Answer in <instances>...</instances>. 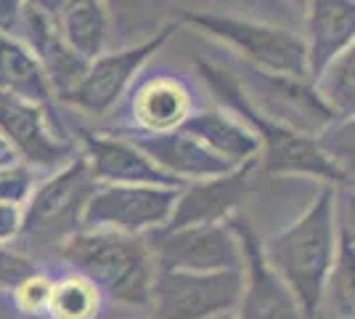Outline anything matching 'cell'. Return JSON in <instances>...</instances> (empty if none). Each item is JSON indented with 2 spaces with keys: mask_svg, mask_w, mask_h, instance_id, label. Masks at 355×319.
Segmentation results:
<instances>
[{
  "mask_svg": "<svg viewBox=\"0 0 355 319\" xmlns=\"http://www.w3.org/2000/svg\"><path fill=\"white\" fill-rule=\"evenodd\" d=\"M19 231H21V208L0 205V245L11 243Z\"/></svg>",
  "mask_w": 355,
  "mask_h": 319,
  "instance_id": "28",
  "label": "cell"
},
{
  "mask_svg": "<svg viewBox=\"0 0 355 319\" xmlns=\"http://www.w3.org/2000/svg\"><path fill=\"white\" fill-rule=\"evenodd\" d=\"M247 88H241L250 104L268 120L282 122L302 136H318L337 115L318 99L311 80L289 75H270L247 67Z\"/></svg>",
  "mask_w": 355,
  "mask_h": 319,
  "instance_id": "9",
  "label": "cell"
},
{
  "mask_svg": "<svg viewBox=\"0 0 355 319\" xmlns=\"http://www.w3.org/2000/svg\"><path fill=\"white\" fill-rule=\"evenodd\" d=\"M98 181L85 157H77L67 167L32 192L27 211L21 215V231L35 240H69L83 224V213Z\"/></svg>",
  "mask_w": 355,
  "mask_h": 319,
  "instance_id": "7",
  "label": "cell"
},
{
  "mask_svg": "<svg viewBox=\"0 0 355 319\" xmlns=\"http://www.w3.org/2000/svg\"><path fill=\"white\" fill-rule=\"evenodd\" d=\"M0 133L35 165H59L72 154V147L51 131L45 106L16 99L11 93H0Z\"/></svg>",
  "mask_w": 355,
  "mask_h": 319,
  "instance_id": "14",
  "label": "cell"
},
{
  "mask_svg": "<svg viewBox=\"0 0 355 319\" xmlns=\"http://www.w3.org/2000/svg\"><path fill=\"white\" fill-rule=\"evenodd\" d=\"M252 167L254 163H247L225 176L205 179V181H196L180 189L175 208L162 229L175 231V229L189 227H215V224H225L228 218H234V211L244 202L247 192H250Z\"/></svg>",
  "mask_w": 355,
  "mask_h": 319,
  "instance_id": "10",
  "label": "cell"
},
{
  "mask_svg": "<svg viewBox=\"0 0 355 319\" xmlns=\"http://www.w3.org/2000/svg\"><path fill=\"white\" fill-rule=\"evenodd\" d=\"M355 54L353 48L340 54L337 59L326 67L321 75L313 80V91L324 101L337 117H353V93H355Z\"/></svg>",
  "mask_w": 355,
  "mask_h": 319,
  "instance_id": "22",
  "label": "cell"
},
{
  "mask_svg": "<svg viewBox=\"0 0 355 319\" xmlns=\"http://www.w3.org/2000/svg\"><path fill=\"white\" fill-rule=\"evenodd\" d=\"M85 141V160L98 183H114V186H164V189H180L183 181L164 173L148 160L141 149H135L128 138L101 136L93 131H80Z\"/></svg>",
  "mask_w": 355,
  "mask_h": 319,
  "instance_id": "12",
  "label": "cell"
},
{
  "mask_svg": "<svg viewBox=\"0 0 355 319\" xmlns=\"http://www.w3.org/2000/svg\"><path fill=\"white\" fill-rule=\"evenodd\" d=\"M144 319H151V317H144Z\"/></svg>",
  "mask_w": 355,
  "mask_h": 319,
  "instance_id": "30",
  "label": "cell"
},
{
  "mask_svg": "<svg viewBox=\"0 0 355 319\" xmlns=\"http://www.w3.org/2000/svg\"><path fill=\"white\" fill-rule=\"evenodd\" d=\"M64 11H48L61 40L72 48L80 59L93 61L101 56L109 32V11L104 3H61Z\"/></svg>",
  "mask_w": 355,
  "mask_h": 319,
  "instance_id": "18",
  "label": "cell"
},
{
  "mask_svg": "<svg viewBox=\"0 0 355 319\" xmlns=\"http://www.w3.org/2000/svg\"><path fill=\"white\" fill-rule=\"evenodd\" d=\"M315 319H321V317H315Z\"/></svg>",
  "mask_w": 355,
  "mask_h": 319,
  "instance_id": "31",
  "label": "cell"
},
{
  "mask_svg": "<svg viewBox=\"0 0 355 319\" xmlns=\"http://www.w3.org/2000/svg\"><path fill=\"white\" fill-rule=\"evenodd\" d=\"M98 309V290L88 279H64L51 288L48 311L56 319H90Z\"/></svg>",
  "mask_w": 355,
  "mask_h": 319,
  "instance_id": "23",
  "label": "cell"
},
{
  "mask_svg": "<svg viewBox=\"0 0 355 319\" xmlns=\"http://www.w3.org/2000/svg\"><path fill=\"white\" fill-rule=\"evenodd\" d=\"M318 149L340 167L345 176L353 179V117H337L318 133Z\"/></svg>",
  "mask_w": 355,
  "mask_h": 319,
  "instance_id": "24",
  "label": "cell"
},
{
  "mask_svg": "<svg viewBox=\"0 0 355 319\" xmlns=\"http://www.w3.org/2000/svg\"><path fill=\"white\" fill-rule=\"evenodd\" d=\"M30 277H35V266H32V261L21 259V256H16V253H6V250H0V282L21 285V282H27Z\"/></svg>",
  "mask_w": 355,
  "mask_h": 319,
  "instance_id": "27",
  "label": "cell"
},
{
  "mask_svg": "<svg viewBox=\"0 0 355 319\" xmlns=\"http://www.w3.org/2000/svg\"><path fill=\"white\" fill-rule=\"evenodd\" d=\"M180 131L199 138L209 152L228 160L231 165H247L254 163L260 152V141L241 120H234L223 112H202L180 122Z\"/></svg>",
  "mask_w": 355,
  "mask_h": 319,
  "instance_id": "17",
  "label": "cell"
},
{
  "mask_svg": "<svg viewBox=\"0 0 355 319\" xmlns=\"http://www.w3.org/2000/svg\"><path fill=\"white\" fill-rule=\"evenodd\" d=\"M0 93H11L16 99L43 106L51 101V85L43 67L30 48L6 35H0Z\"/></svg>",
  "mask_w": 355,
  "mask_h": 319,
  "instance_id": "19",
  "label": "cell"
},
{
  "mask_svg": "<svg viewBox=\"0 0 355 319\" xmlns=\"http://www.w3.org/2000/svg\"><path fill=\"white\" fill-rule=\"evenodd\" d=\"M199 69L205 72V80L212 85V91L220 96V101L234 106L241 122L257 136L260 149H263V167L268 173H273V176H313V179L326 181V186L350 181V176H345L340 167L318 149L313 136H302L282 122H273L268 120L266 115H260L244 96L239 80H234L228 72L209 67V64H202Z\"/></svg>",
  "mask_w": 355,
  "mask_h": 319,
  "instance_id": "3",
  "label": "cell"
},
{
  "mask_svg": "<svg viewBox=\"0 0 355 319\" xmlns=\"http://www.w3.org/2000/svg\"><path fill=\"white\" fill-rule=\"evenodd\" d=\"M35 176L21 163H3L0 165V205H19L32 195Z\"/></svg>",
  "mask_w": 355,
  "mask_h": 319,
  "instance_id": "25",
  "label": "cell"
},
{
  "mask_svg": "<svg viewBox=\"0 0 355 319\" xmlns=\"http://www.w3.org/2000/svg\"><path fill=\"white\" fill-rule=\"evenodd\" d=\"M189 96L173 80L148 83L135 99V120L146 131L144 133H167L186 120Z\"/></svg>",
  "mask_w": 355,
  "mask_h": 319,
  "instance_id": "21",
  "label": "cell"
},
{
  "mask_svg": "<svg viewBox=\"0 0 355 319\" xmlns=\"http://www.w3.org/2000/svg\"><path fill=\"white\" fill-rule=\"evenodd\" d=\"M6 152V141H3V138H0V154Z\"/></svg>",
  "mask_w": 355,
  "mask_h": 319,
  "instance_id": "29",
  "label": "cell"
},
{
  "mask_svg": "<svg viewBox=\"0 0 355 319\" xmlns=\"http://www.w3.org/2000/svg\"><path fill=\"white\" fill-rule=\"evenodd\" d=\"M128 141L135 149L146 154L154 165L175 176V179H218L225 176L231 170H236V165H231L228 160L218 157L215 152H209L207 147L199 138L189 136L186 131H167V133H138L130 131Z\"/></svg>",
  "mask_w": 355,
  "mask_h": 319,
  "instance_id": "15",
  "label": "cell"
},
{
  "mask_svg": "<svg viewBox=\"0 0 355 319\" xmlns=\"http://www.w3.org/2000/svg\"><path fill=\"white\" fill-rule=\"evenodd\" d=\"M337 195L334 186H324L308 211L289 229L270 237L263 259L276 279L295 298L302 319L318 317L321 293L337 250Z\"/></svg>",
  "mask_w": 355,
  "mask_h": 319,
  "instance_id": "1",
  "label": "cell"
},
{
  "mask_svg": "<svg viewBox=\"0 0 355 319\" xmlns=\"http://www.w3.org/2000/svg\"><path fill=\"white\" fill-rule=\"evenodd\" d=\"M308 40L305 43V69L308 77L324 72L340 54L353 48L355 6L337 0H318L308 6Z\"/></svg>",
  "mask_w": 355,
  "mask_h": 319,
  "instance_id": "16",
  "label": "cell"
},
{
  "mask_svg": "<svg viewBox=\"0 0 355 319\" xmlns=\"http://www.w3.org/2000/svg\"><path fill=\"white\" fill-rule=\"evenodd\" d=\"M148 253L157 272L218 274L244 272V250L231 221L215 227H189L164 231L157 229Z\"/></svg>",
  "mask_w": 355,
  "mask_h": 319,
  "instance_id": "5",
  "label": "cell"
},
{
  "mask_svg": "<svg viewBox=\"0 0 355 319\" xmlns=\"http://www.w3.org/2000/svg\"><path fill=\"white\" fill-rule=\"evenodd\" d=\"M244 272H157L151 285V319H209L236 309Z\"/></svg>",
  "mask_w": 355,
  "mask_h": 319,
  "instance_id": "6",
  "label": "cell"
},
{
  "mask_svg": "<svg viewBox=\"0 0 355 319\" xmlns=\"http://www.w3.org/2000/svg\"><path fill=\"white\" fill-rule=\"evenodd\" d=\"M173 35V27H164L157 38H151L148 43L125 48L109 56H98L88 64V72L83 77L80 88L74 91L69 104L85 109L90 115H104L109 106H114L122 88L130 83V77L146 64V59L164 46V40Z\"/></svg>",
  "mask_w": 355,
  "mask_h": 319,
  "instance_id": "13",
  "label": "cell"
},
{
  "mask_svg": "<svg viewBox=\"0 0 355 319\" xmlns=\"http://www.w3.org/2000/svg\"><path fill=\"white\" fill-rule=\"evenodd\" d=\"M244 250V293L239 301V319H302L289 290L276 279L263 259L260 240L244 218H228Z\"/></svg>",
  "mask_w": 355,
  "mask_h": 319,
  "instance_id": "11",
  "label": "cell"
},
{
  "mask_svg": "<svg viewBox=\"0 0 355 319\" xmlns=\"http://www.w3.org/2000/svg\"><path fill=\"white\" fill-rule=\"evenodd\" d=\"M64 259L88 277L96 290L125 306L151 304L154 259L141 237L117 231H83L64 243Z\"/></svg>",
  "mask_w": 355,
  "mask_h": 319,
  "instance_id": "2",
  "label": "cell"
},
{
  "mask_svg": "<svg viewBox=\"0 0 355 319\" xmlns=\"http://www.w3.org/2000/svg\"><path fill=\"white\" fill-rule=\"evenodd\" d=\"M186 22L223 43L234 46L239 54L247 56L250 67L260 69V72L308 80L305 43L295 32L273 27V24L250 22V19H236L228 14H212V11H205V14L191 11V14H186Z\"/></svg>",
  "mask_w": 355,
  "mask_h": 319,
  "instance_id": "4",
  "label": "cell"
},
{
  "mask_svg": "<svg viewBox=\"0 0 355 319\" xmlns=\"http://www.w3.org/2000/svg\"><path fill=\"white\" fill-rule=\"evenodd\" d=\"M321 319H353V224L342 221L337 234V250L326 277L321 306Z\"/></svg>",
  "mask_w": 355,
  "mask_h": 319,
  "instance_id": "20",
  "label": "cell"
},
{
  "mask_svg": "<svg viewBox=\"0 0 355 319\" xmlns=\"http://www.w3.org/2000/svg\"><path fill=\"white\" fill-rule=\"evenodd\" d=\"M180 189L164 186H114L98 183L83 213V227L88 231H117V234H144L162 229L175 208Z\"/></svg>",
  "mask_w": 355,
  "mask_h": 319,
  "instance_id": "8",
  "label": "cell"
},
{
  "mask_svg": "<svg viewBox=\"0 0 355 319\" xmlns=\"http://www.w3.org/2000/svg\"><path fill=\"white\" fill-rule=\"evenodd\" d=\"M51 282H45L43 277H30L27 282L19 285V304L30 314H43L48 311V301H51Z\"/></svg>",
  "mask_w": 355,
  "mask_h": 319,
  "instance_id": "26",
  "label": "cell"
}]
</instances>
